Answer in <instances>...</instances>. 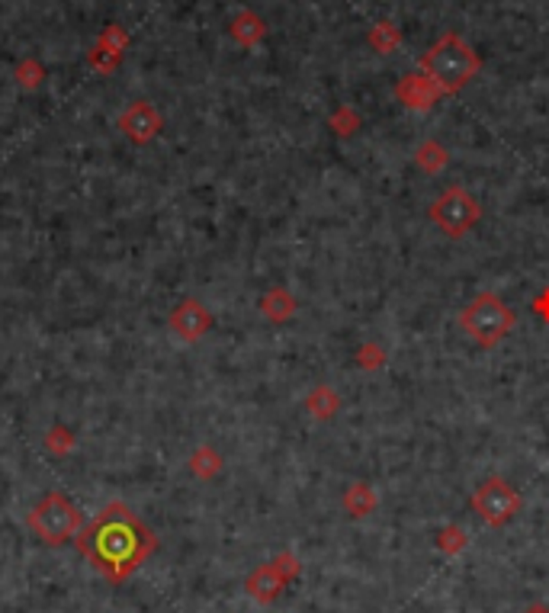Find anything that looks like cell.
Returning a JSON list of instances; mask_svg holds the SVG:
<instances>
[{
	"mask_svg": "<svg viewBox=\"0 0 549 613\" xmlns=\"http://www.w3.org/2000/svg\"><path fill=\"white\" fill-rule=\"evenodd\" d=\"M16 74H20V84H26V87H32V84H39V68H36V65H23Z\"/></svg>",
	"mask_w": 549,
	"mask_h": 613,
	"instance_id": "16",
	"label": "cell"
},
{
	"mask_svg": "<svg viewBox=\"0 0 549 613\" xmlns=\"http://www.w3.org/2000/svg\"><path fill=\"white\" fill-rule=\"evenodd\" d=\"M524 613H549V607H546V604H530Z\"/></svg>",
	"mask_w": 549,
	"mask_h": 613,
	"instance_id": "17",
	"label": "cell"
},
{
	"mask_svg": "<svg viewBox=\"0 0 549 613\" xmlns=\"http://www.w3.org/2000/svg\"><path fill=\"white\" fill-rule=\"evenodd\" d=\"M460 328L466 331L479 347H495L501 337L511 334L514 328V308L508 306L495 292H479L476 299L469 302L460 312Z\"/></svg>",
	"mask_w": 549,
	"mask_h": 613,
	"instance_id": "2",
	"label": "cell"
},
{
	"mask_svg": "<svg viewBox=\"0 0 549 613\" xmlns=\"http://www.w3.org/2000/svg\"><path fill=\"white\" fill-rule=\"evenodd\" d=\"M482 71V59L476 55L472 45L462 42L456 32L440 36L421 59V74L431 78L440 87V94H456L460 87H466L476 74Z\"/></svg>",
	"mask_w": 549,
	"mask_h": 613,
	"instance_id": "1",
	"label": "cell"
},
{
	"mask_svg": "<svg viewBox=\"0 0 549 613\" xmlns=\"http://www.w3.org/2000/svg\"><path fill=\"white\" fill-rule=\"evenodd\" d=\"M331 129H334L337 135H353V132L360 129V116L351 106H341V110L331 116Z\"/></svg>",
	"mask_w": 549,
	"mask_h": 613,
	"instance_id": "14",
	"label": "cell"
},
{
	"mask_svg": "<svg viewBox=\"0 0 549 613\" xmlns=\"http://www.w3.org/2000/svg\"><path fill=\"white\" fill-rule=\"evenodd\" d=\"M133 546H135L133 536H129V530H123V526H106V530H103V543H100L103 559L123 563V559L133 555Z\"/></svg>",
	"mask_w": 549,
	"mask_h": 613,
	"instance_id": "7",
	"label": "cell"
},
{
	"mask_svg": "<svg viewBox=\"0 0 549 613\" xmlns=\"http://www.w3.org/2000/svg\"><path fill=\"white\" fill-rule=\"evenodd\" d=\"M232 36L238 39V42H242L244 49H254V45L267 36V26H264V20H261L257 14L244 10V14H238V16L232 20Z\"/></svg>",
	"mask_w": 549,
	"mask_h": 613,
	"instance_id": "8",
	"label": "cell"
},
{
	"mask_svg": "<svg viewBox=\"0 0 549 613\" xmlns=\"http://www.w3.org/2000/svg\"><path fill=\"white\" fill-rule=\"evenodd\" d=\"M396 94L408 110H431L434 103L444 96L437 84L431 78H425V74H405L402 81H398Z\"/></svg>",
	"mask_w": 549,
	"mask_h": 613,
	"instance_id": "5",
	"label": "cell"
},
{
	"mask_svg": "<svg viewBox=\"0 0 549 613\" xmlns=\"http://www.w3.org/2000/svg\"><path fill=\"white\" fill-rule=\"evenodd\" d=\"M398 42H402V32H398L389 20L376 23L373 30H370V45H373L380 55H389L392 49H398Z\"/></svg>",
	"mask_w": 549,
	"mask_h": 613,
	"instance_id": "10",
	"label": "cell"
},
{
	"mask_svg": "<svg viewBox=\"0 0 549 613\" xmlns=\"http://www.w3.org/2000/svg\"><path fill=\"white\" fill-rule=\"evenodd\" d=\"M308 411H312V417H322V421H328V417L337 415V408H341V398H337V392L331 386H318L316 392L308 395Z\"/></svg>",
	"mask_w": 549,
	"mask_h": 613,
	"instance_id": "9",
	"label": "cell"
},
{
	"mask_svg": "<svg viewBox=\"0 0 549 613\" xmlns=\"http://www.w3.org/2000/svg\"><path fill=\"white\" fill-rule=\"evenodd\" d=\"M293 312H296V299H289L283 289H273L264 299V315H270V318H277V322L289 318Z\"/></svg>",
	"mask_w": 549,
	"mask_h": 613,
	"instance_id": "13",
	"label": "cell"
},
{
	"mask_svg": "<svg viewBox=\"0 0 549 613\" xmlns=\"http://www.w3.org/2000/svg\"><path fill=\"white\" fill-rule=\"evenodd\" d=\"M382 360H386V353H382L376 343H370V347H363V351H360V366H363V370H380Z\"/></svg>",
	"mask_w": 549,
	"mask_h": 613,
	"instance_id": "15",
	"label": "cell"
},
{
	"mask_svg": "<svg viewBox=\"0 0 549 613\" xmlns=\"http://www.w3.org/2000/svg\"><path fill=\"white\" fill-rule=\"evenodd\" d=\"M158 125H161V119H158V113H154L148 103H135L133 110L123 116V129L133 132L135 139H151L154 132H158Z\"/></svg>",
	"mask_w": 549,
	"mask_h": 613,
	"instance_id": "6",
	"label": "cell"
},
{
	"mask_svg": "<svg viewBox=\"0 0 549 613\" xmlns=\"http://www.w3.org/2000/svg\"><path fill=\"white\" fill-rule=\"evenodd\" d=\"M447 151L437 145V142H425V145L417 148V164L425 170H431V174H437L440 168H447Z\"/></svg>",
	"mask_w": 549,
	"mask_h": 613,
	"instance_id": "12",
	"label": "cell"
},
{
	"mask_svg": "<svg viewBox=\"0 0 549 613\" xmlns=\"http://www.w3.org/2000/svg\"><path fill=\"white\" fill-rule=\"evenodd\" d=\"M520 504L524 501H520L517 489H514L508 479H501V475L485 479V482L476 489V495H472V508H476L479 517H482L489 526L511 524V520L517 517Z\"/></svg>",
	"mask_w": 549,
	"mask_h": 613,
	"instance_id": "4",
	"label": "cell"
},
{
	"mask_svg": "<svg viewBox=\"0 0 549 613\" xmlns=\"http://www.w3.org/2000/svg\"><path fill=\"white\" fill-rule=\"evenodd\" d=\"M479 215H482V206L462 187H447L431 203V222L450 238H462L479 222Z\"/></svg>",
	"mask_w": 549,
	"mask_h": 613,
	"instance_id": "3",
	"label": "cell"
},
{
	"mask_svg": "<svg viewBox=\"0 0 549 613\" xmlns=\"http://www.w3.org/2000/svg\"><path fill=\"white\" fill-rule=\"evenodd\" d=\"M344 504L351 508L353 517H363V514L373 511L376 504V495L370 491V485H351V491L344 495Z\"/></svg>",
	"mask_w": 549,
	"mask_h": 613,
	"instance_id": "11",
	"label": "cell"
}]
</instances>
